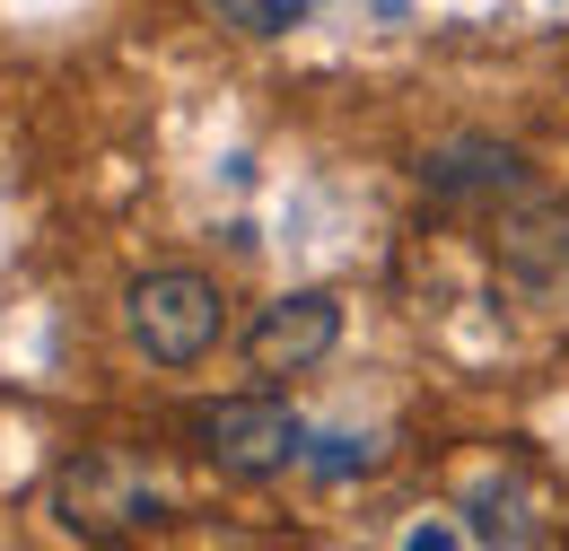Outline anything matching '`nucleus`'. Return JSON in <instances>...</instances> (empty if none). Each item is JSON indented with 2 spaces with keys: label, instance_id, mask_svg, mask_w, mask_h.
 Here are the masks:
<instances>
[{
  "label": "nucleus",
  "instance_id": "nucleus-2",
  "mask_svg": "<svg viewBox=\"0 0 569 551\" xmlns=\"http://www.w3.org/2000/svg\"><path fill=\"white\" fill-rule=\"evenodd\" d=\"M123 333L158 368H202L219 350V333H228V298L193 263H158V272H141L123 289Z\"/></svg>",
  "mask_w": 569,
  "mask_h": 551
},
{
  "label": "nucleus",
  "instance_id": "nucleus-7",
  "mask_svg": "<svg viewBox=\"0 0 569 551\" xmlns=\"http://www.w3.org/2000/svg\"><path fill=\"white\" fill-rule=\"evenodd\" d=\"M219 27H237V36H289L298 18H307V0H211Z\"/></svg>",
  "mask_w": 569,
  "mask_h": 551
},
{
  "label": "nucleus",
  "instance_id": "nucleus-5",
  "mask_svg": "<svg viewBox=\"0 0 569 551\" xmlns=\"http://www.w3.org/2000/svg\"><path fill=\"white\" fill-rule=\"evenodd\" d=\"M465 517H473L465 534H482V543H552V490L526 464H491L465 490Z\"/></svg>",
  "mask_w": 569,
  "mask_h": 551
},
{
  "label": "nucleus",
  "instance_id": "nucleus-6",
  "mask_svg": "<svg viewBox=\"0 0 569 551\" xmlns=\"http://www.w3.org/2000/svg\"><path fill=\"white\" fill-rule=\"evenodd\" d=\"M421 184L447 193V202H473V193H517L526 167H517V149H499V140H447V149L421 158Z\"/></svg>",
  "mask_w": 569,
  "mask_h": 551
},
{
  "label": "nucleus",
  "instance_id": "nucleus-3",
  "mask_svg": "<svg viewBox=\"0 0 569 551\" xmlns=\"http://www.w3.org/2000/svg\"><path fill=\"white\" fill-rule=\"evenodd\" d=\"M184 438L228 482H281L289 464H307V420L281 394H219V403H202L184 420Z\"/></svg>",
  "mask_w": 569,
  "mask_h": 551
},
{
  "label": "nucleus",
  "instance_id": "nucleus-4",
  "mask_svg": "<svg viewBox=\"0 0 569 551\" xmlns=\"http://www.w3.org/2000/svg\"><path fill=\"white\" fill-rule=\"evenodd\" d=\"M342 342V298L333 289H281L254 324H246V359H254V377H307V368H325Z\"/></svg>",
  "mask_w": 569,
  "mask_h": 551
},
{
  "label": "nucleus",
  "instance_id": "nucleus-8",
  "mask_svg": "<svg viewBox=\"0 0 569 551\" xmlns=\"http://www.w3.org/2000/svg\"><path fill=\"white\" fill-rule=\"evenodd\" d=\"M368 464H377L368 438H307V473H316V482H351V473H368Z\"/></svg>",
  "mask_w": 569,
  "mask_h": 551
},
{
  "label": "nucleus",
  "instance_id": "nucleus-1",
  "mask_svg": "<svg viewBox=\"0 0 569 551\" xmlns=\"http://www.w3.org/2000/svg\"><path fill=\"white\" fill-rule=\"evenodd\" d=\"M44 517H53L71 543H123V534L167 525V482L149 473L141 455H123V447H88V455H71V464L53 473Z\"/></svg>",
  "mask_w": 569,
  "mask_h": 551
}]
</instances>
